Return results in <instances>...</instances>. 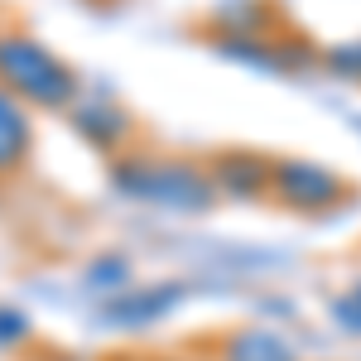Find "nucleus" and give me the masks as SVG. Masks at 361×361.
<instances>
[{
	"instance_id": "nucleus-1",
	"label": "nucleus",
	"mask_w": 361,
	"mask_h": 361,
	"mask_svg": "<svg viewBox=\"0 0 361 361\" xmlns=\"http://www.w3.org/2000/svg\"><path fill=\"white\" fill-rule=\"evenodd\" d=\"M0 82L15 87L29 102H44V106H63L73 97V78L54 54H44L34 39L25 34H5L0 39Z\"/></svg>"
},
{
	"instance_id": "nucleus-2",
	"label": "nucleus",
	"mask_w": 361,
	"mask_h": 361,
	"mask_svg": "<svg viewBox=\"0 0 361 361\" xmlns=\"http://www.w3.org/2000/svg\"><path fill=\"white\" fill-rule=\"evenodd\" d=\"M116 183L126 193H140V197H159V202H178V207H202L207 202V188L202 178L188 173V169H169V164H126L116 169Z\"/></svg>"
},
{
	"instance_id": "nucleus-3",
	"label": "nucleus",
	"mask_w": 361,
	"mask_h": 361,
	"mask_svg": "<svg viewBox=\"0 0 361 361\" xmlns=\"http://www.w3.org/2000/svg\"><path fill=\"white\" fill-rule=\"evenodd\" d=\"M275 188L289 202H299V207H323V202H333L342 193V183H337L333 173L328 169H313V164H279Z\"/></svg>"
},
{
	"instance_id": "nucleus-4",
	"label": "nucleus",
	"mask_w": 361,
	"mask_h": 361,
	"mask_svg": "<svg viewBox=\"0 0 361 361\" xmlns=\"http://www.w3.org/2000/svg\"><path fill=\"white\" fill-rule=\"evenodd\" d=\"M25 145H29V126H25V111L0 92V169L5 164H15L20 154H25Z\"/></svg>"
},
{
	"instance_id": "nucleus-5",
	"label": "nucleus",
	"mask_w": 361,
	"mask_h": 361,
	"mask_svg": "<svg viewBox=\"0 0 361 361\" xmlns=\"http://www.w3.org/2000/svg\"><path fill=\"white\" fill-rule=\"evenodd\" d=\"M231 361H294V352L270 333H246V337H236Z\"/></svg>"
},
{
	"instance_id": "nucleus-6",
	"label": "nucleus",
	"mask_w": 361,
	"mask_h": 361,
	"mask_svg": "<svg viewBox=\"0 0 361 361\" xmlns=\"http://www.w3.org/2000/svg\"><path fill=\"white\" fill-rule=\"evenodd\" d=\"M342 323H352V328H361V294L352 299V304H342Z\"/></svg>"
}]
</instances>
